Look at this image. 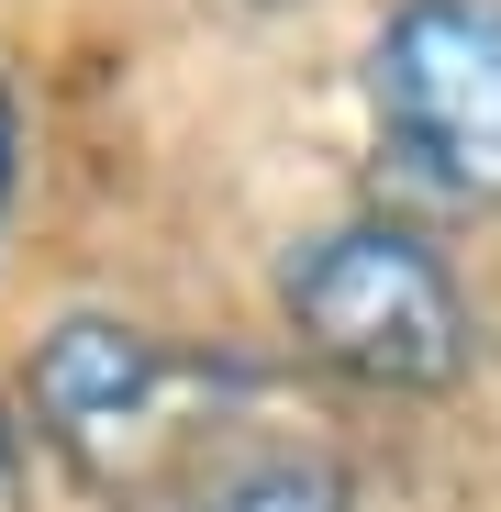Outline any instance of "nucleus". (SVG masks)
I'll list each match as a JSON object with an SVG mask.
<instances>
[{"label": "nucleus", "mask_w": 501, "mask_h": 512, "mask_svg": "<svg viewBox=\"0 0 501 512\" xmlns=\"http://www.w3.org/2000/svg\"><path fill=\"white\" fill-rule=\"evenodd\" d=\"M12 190H23V90L0 78V212H12Z\"/></svg>", "instance_id": "nucleus-4"}, {"label": "nucleus", "mask_w": 501, "mask_h": 512, "mask_svg": "<svg viewBox=\"0 0 501 512\" xmlns=\"http://www.w3.org/2000/svg\"><path fill=\"white\" fill-rule=\"evenodd\" d=\"M390 179L435 212H501V0H390L357 56Z\"/></svg>", "instance_id": "nucleus-3"}, {"label": "nucleus", "mask_w": 501, "mask_h": 512, "mask_svg": "<svg viewBox=\"0 0 501 512\" xmlns=\"http://www.w3.org/2000/svg\"><path fill=\"white\" fill-rule=\"evenodd\" d=\"M0 512H23V423L0 412Z\"/></svg>", "instance_id": "nucleus-5"}, {"label": "nucleus", "mask_w": 501, "mask_h": 512, "mask_svg": "<svg viewBox=\"0 0 501 512\" xmlns=\"http://www.w3.org/2000/svg\"><path fill=\"white\" fill-rule=\"evenodd\" d=\"M34 435L101 512H368V457L301 357L67 312L34 346Z\"/></svg>", "instance_id": "nucleus-1"}, {"label": "nucleus", "mask_w": 501, "mask_h": 512, "mask_svg": "<svg viewBox=\"0 0 501 512\" xmlns=\"http://www.w3.org/2000/svg\"><path fill=\"white\" fill-rule=\"evenodd\" d=\"M279 334L290 357L357 401H446L479 379V301L457 256L401 223V212H346L279 256Z\"/></svg>", "instance_id": "nucleus-2"}]
</instances>
